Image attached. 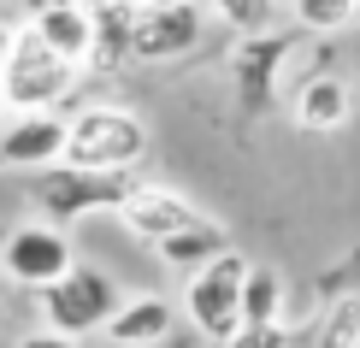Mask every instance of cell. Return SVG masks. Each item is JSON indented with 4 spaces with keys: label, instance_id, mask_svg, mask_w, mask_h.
<instances>
[{
    "label": "cell",
    "instance_id": "cell-1",
    "mask_svg": "<svg viewBox=\"0 0 360 348\" xmlns=\"http://www.w3.org/2000/svg\"><path fill=\"white\" fill-rule=\"evenodd\" d=\"M77 71L65 53H53L36 30H12V48L0 59V83H6V107L12 112H53L59 101L77 89Z\"/></svg>",
    "mask_w": 360,
    "mask_h": 348
},
{
    "label": "cell",
    "instance_id": "cell-2",
    "mask_svg": "<svg viewBox=\"0 0 360 348\" xmlns=\"http://www.w3.org/2000/svg\"><path fill=\"white\" fill-rule=\"evenodd\" d=\"M148 154V130L136 112L124 107H83L71 118V142H65V165L83 172H136V160Z\"/></svg>",
    "mask_w": 360,
    "mask_h": 348
},
{
    "label": "cell",
    "instance_id": "cell-3",
    "mask_svg": "<svg viewBox=\"0 0 360 348\" xmlns=\"http://www.w3.org/2000/svg\"><path fill=\"white\" fill-rule=\"evenodd\" d=\"M36 307L48 319V330H59V337H89V330H107V319L124 307V295H118L112 271L71 266L59 283H48L36 295Z\"/></svg>",
    "mask_w": 360,
    "mask_h": 348
},
{
    "label": "cell",
    "instance_id": "cell-4",
    "mask_svg": "<svg viewBox=\"0 0 360 348\" xmlns=\"http://www.w3.org/2000/svg\"><path fill=\"white\" fill-rule=\"evenodd\" d=\"M136 189V177L130 172H83V165H48V172L36 177V207L48 213V224H77L89 213H101V207H124V195Z\"/></svg>",
    "mask_w": 360,
    "mask_h": 348
},
{
    "label": "cell",
    "instance_id": "cell-5",
    "mask_svg": "<svg viewBox=\"0 0 360 348\" xmlns=\"http://www.w3.org/2000/svg\"><path fill=\"white\" fill-rule=\"evenodd\" d=\"M248 266L243 254H219L207 271H195L189 278V290H184V307H189V319L201 337H213V342H236V330H243V283H248Z\"/></svg>",
    "mask_w": 360,
    "mask_h": 348
},
{
    "label": "cell",
    "instance_id": "cell-6",
    "mask_svg": "<svg viewBox=\"0 0 360 348\" xmlns=\"http://www.w3.org/2000/svg\"><path fill=\"white\" fill-rule=\"evenodd\" d=\"M71 266H77L71 260V236L59 224H18V231L0 242V271L12 283H24V290H36V295L48 283H59Z\"/></svg>",
    "mask_w": 360,
    "mask_h": 348
},
{
    "label": "cell",
    "instance_id": "cell-7",
    "mask_svg": "<svg viewBox=\"0 0 360 348\" xmlns=\"http://www.w3.org/2000/svg\"><path fill=\"white\" fill-rule=\"evenodd\" d=\"M213 213H201V207L189 201V195H177L166 183H142L136 177V189L124 195V207H118V224H124L130 236H142V242H172V236H184L195 231V224H207Z\"/></svg>",
    "mask_w": 360,
    "mask_h": 348
},
{
    "label": "cell",
    "instance_id": "cell-8",
    "mask_svg": "<svg viewBox=\"0 0 360 348\" xmlns=\"http://www.w3.org/2000/svg\"><path fill=\"white\" fill-rule=\"evenodd\" d=\"M71 124L53 112H18L6 130H0V165H18V172H48V165L65 160Z\"/></svg>",
    "mask_w": 360,
    "mask_h": 348
},
{
    "label": "cell",
    "instance_id": "cell-9",
    "mask_svg": "<svg viewBox=\"0 0 360 348\" xmlns=\"http://www.w3.org/2000/svg\"><path fill=\"white\" fill-rule=\"evenodd\" d=\"M295 41L290 36H248L243 48L231 53V71H236V95H243V112H266L283 83V59H290Z\"/></svg>",
    "mask_w": 360,
    "mask_h": 348
},
{
    "label": "cell",
    "instance_id": "cell-10",
    "mask_svg": "<svg viewBox=\"0 0 360 348\" xmlns=\"http://www.w3.org/2000/svg\"><path fill=\"white\" fill-rule=\"evenodd\" d=\"M195 41H201V6H195V0H184V6H142L136 59H184Z\"/></svg>",
    "mask_w": 360,
    "mask_h": 348
},
{
    "label": "cell",
    "instance_id": "cell-11",
    "mask_svg": "<svg viewBox=\"0 0 360 348\" xmlns=\"http://www.w3.org/2000/svg\"><path fill=\"white\" fill-rule=\"evenodd\" d=\"M89 18H95V53L89 71H118L124 59H136V0H89Z\"/></svg>",
    "mask_w": 360,
    "mask_h": 348
},
{
    "label": "cell",
    "instance_id": "cell-12",
    "mask_svg": "<svg viewBox=\"0 0 360 348\" xmlns=\"http://www.w3.org/2000/svg\"><path fill=\"white\" fill-rule=\"evenodd\" d=\"M112 348H154L172 337V301L166 295H130L124 307L107 319V330H101Z\"/></svg>",
    "mask_w": 360,
    "mask_h": 348
},
{
    "label": "cell",
    "instance_id": "cell-13",
    "mask_svg": "<svg viewBox=\"0 0 360 348\" xmlns=\"http://www.w3.org/2000/svg\"><path fill=\"white\" fill-rule=\"evenodd\" d=\"M30 30H36L53 53H65L71 65H89V53H95V18H89V6L41 12V18H30Z\"/></svg>",
    "mask_w": 360,
    "mask_h": 348
},
{
    "label": "cell",
    "instance_id": "cell-14",
    "mask_svg": "<svg viewBox=\"0 0 360 348\" xmlns=\"http://www.w3.org/2000/svg\"><path fill=\"white\" fill-rule=\"evenodd\" d=\"M349 107H354L349 83L325 71V77H307L302 83V95H295V124H302V130H337L342 118H349Z\"/></svg>",
    "mask_w": 360,
    "mask_h": 348
},
{
    "label": "cell",
    "instance_id": "cell-15",
    "mask_svg": "<svg viewBox=\"0 0 360 348\" xmlns=\"http://www.w3.org/2000/svg\"><path fill=\"white\" fill-rule=\"evenodd\" d=\"M219 254H231V242H224V224H219V219H207V224H195V231H184V236L160 242V260L177 266V271H207Z\"/></svg>",
    "mask_w": 360,
    "mask_h": 348
},
{
    "label": "cell",
    "instance_id": "cell-16",
    "mask_svg": "<svg viewBox=\"0 0 360 348\" xmlns=\"http://www.w3.org/2000/svg\"><path fill=\"white\" fill-rule=\"evenodd\" d=\"M295 348H360V295H337L331 307L295 337Z\"/></svg>",
    "mask_w": 360,
    "mask_h": 348
},
{
    "label": "cell",
    "instance_id": "cell-17",
    "mask_svg": "<svg viewBox=\"0 0 360 348\" xmlns=\"http://www.w3.org/2000/svg\"><path fill=\"white\" fill-rule=\"evenodd\" d=\"M243 325H283V278L272 266H248L243 283Z\"/></svg>",
    "mask_w": 360,
    "mask_h": 348
},
{
    "label": "cell",
    "instance_id": "cell-18",
    "mask_svg": "<svg viewBox=\"0 0 360 348\" xmlns=\"http://www.w3.org/2000/svg\"><path fill=\"white\" fill-rule=\"evenodd\" d=\"M349 18H360V0H295V24L313 36H337Z\"/></svg>",
    "mask_w": 360,
    "mask_h": 348
},
{
    "label": "cell",
    "instance_id": "cell-19",
    "mask_svg": "<svg viewBox=\"0 0 360 348\" xmlns=\"http://www.w3.org/2000/svg\"><path fill=\"white\" fill-rule=\"evenodd\" d=\"M213 12L236 30V36H260V30L272 24V0H213Z\"/></svg>",
    "mask_w": 360,
    "mask_h": 348
},
{
    "label": "cell",
    "instance_id": "cell-20",
    "mask_svg": "<svg viewBox=\"0 0 360 348\" xmlns=\"http://www.w3.org/2000/svg\"><path fill=\"white\" fill-rule=\"evenodd\" d=\"M224 348H290V330L283 325H243L236 342H224Z\"/></svg>",
    "mask_w": 360,
    "mask_h": 348
},
{
    "label": "cell",
    "instance_id": "cell-21",
    "mask_svg": "<svg viewBox=\"0 0 360 348\" xmlns=\"http://www.w3.org/2000/svg\"><path fill=\"white\" fill-rule=\"evenodd\" d=\"M24 18H41V12H59V6H89V0H18Z\"/></svg>",
    "mask_w": 360,
    "mask_h": 348
},
{
    "label": "cell",
    "instance_id": "cell-22",
    "mask_svg": "<svg viewBox=\"0 0 360 348\" xmlns=\"http://www.w3.org/2000/svg\"><path fill=\"white\" fill-rule=\"evenodd\" d=\"M18 348H77L71 337H59V330H36V337H24Z\"/></svg>",
    "mask_w": 360,
    "mask_h": 348
},
{
    "label": "cell",
    "instance_id": "cell-23",
    "mask_svg": "<svg viewBox=\"0 0 360 348\" xmlns=\"http://www.w3.org/2000/svg\"><path fill=\"white\" fill-rule=\"evenodd\" d=\"M6 48H12V30H0V59H6Z\"/></svg>",
    "mask_w": 360,
    "mask_h": 348
},
{
    "label": "cell",
    "instance_id": "cell-24",
    "mask_svg": "<svg viewBox=\"0 0 360 348\" xmlns=\"http://www.w3.org/2000/svg\"><path fill=\"white\" fill-rule=\"evenodd\" d=\"M142 6H184V0H142Z\"/></svg>",
    "mask_w": 360,
    "mask_h": 348
},
{
    "label": "cell",
    "instance_id": "cell-25",
    "mask_svg": "<svg viewBox=\"0 0 360 348\" xmlns=\"http://www.w3.org/2000/svg\"><path fill=\"white\" fill-rule=\"evenodd\" d=\"M0 107H6V83H0Z\"/></svg>",
    "mask_w": 360,
    "mask_h": 348
},
{
    "label": "cell",
    "instance_id": "cell-26",
    "mask_svg": "<svg viewBox=\"0 0 360 348\" xmlns=\"http://www.w3.org/2000/svg\"><path fill=\"white\" fill-rule=\"evenodd\" d=\"M0 330H6V307H0Z\"/></svg>",
    "mask_w": 360,
    "mask_h": 348
}]
</instances>
